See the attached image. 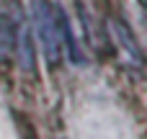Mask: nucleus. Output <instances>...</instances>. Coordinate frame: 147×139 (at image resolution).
<instances>
[{
  "label": "nucleus",
  "mask_w": 147,
  "mask_h": 139,
  "mask_svg": "<svg viewBox=\"0 0 147 139\" xmlns=\"http://www.w3.org/2000/svg\"><path fill=\"white\" fill-rule=\"evenodd\" d=\"M31 18H34V31H36V39L47 54L49 62H57L59 54H62V46L67 44V49H72L70 54L78 59L75 54V41H72V34H70V26H67V18L59 8H52L47 0H34L31 5Z\"/></svg>",
  "instance_id": "nucleus-1"
},
{
  "label": "nucleus",
  "mask_w": 147,
  "mask_h": 139,
  "mask_svg": "<svg viewBox=\"0 0 147 139\" xmlns=\"http://www.w3.org/2000/svg\"><path fill=\"white\" fill-rule=\"evenodd\" d=\"M109 34H111V39L116 41V46L127 54V59L132 62V64H137V67H142V52H140V44L134 41V34L129 31V26L121 21V18H111L109 21Z\"/></svg>",
  "instance_id": "nucleus-2"
}]
</instances>
